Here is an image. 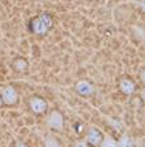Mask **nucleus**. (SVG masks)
Returning <instances> with one entry per match:
<instances>
[{
  "instance_id": "nucleus-2",
  "label": "nucleus",
  "mask_w": 145,
  "mask_h": 147,
  "mask_svg": "<svg viewBox=\"0 0 145 147\" xmlns=\"http://www.w3.org/2000/svg\"><path fill=\"white\" fill-rule=\"evenodd\" d=\"M0 95H1L3 103H5L8 106H13V104L17 103V100H18V94H17L16 89L13 86L3 87L1 91H0Z\"/></svg>"
},
{
  "instance_id": "nucleus-13",
  "label": "nucleus",
  "mask_w": 145,
  "mask_h": 147,
  "mask_svg": "<svg viewBox=\"0 0 145 147\" xmlns=\"http://www.w3.org/2000/svg\"><path fill=\"white\" fill-rule=\"evenodd\" d=\"M16 147H27V146H26V144L23 143V142L18 141V142H17V143H16Z\"/></svg>"
},
{
  "instance_id": "nucleus-10",
  "label": "nucleus",
  "mask_w": 145,
  "mask_h": 147,
  "mask_svg": "<svg viewBox=\"0 0 145 147\" xmlns=\"http://www.w3.org/2000/svg\"><path fill=\"white\" fill-rule=\"evenodd\" d=\"M100 146L101 147H118V142L114 141L113 138H110V137H106V138L100 143Z\"/></svg>"
},
{
  "instance_id": "nucleus-9",
  "label": "nucleus",
  "mask_w": 145,
  "mask_h": 147,
  "mask_svg": "<svg viewBox=\"0 0 145 147\" xmlns=\"http://www.w3.org/2000/svg\"><path fill=\"white\" fill-rule=\"evenodd\" d=\"M118 147H134V142L128 136H122L118 142Z\"/></svg>"
},
{
  "instance_id": "nucleus-11",
  "label": "nucleus",
  "mask_w": 145,
  "mask_h": 147,
  "mask_svg": "<svg viewBox=\"0 0 145 147\" xmlns=\"http://www.w3.org/2000/svg\"><path fill=\"white\" fill-rule=\"evenodd\" d=\"M44 147H61V144L57 139L49 137V138H47L45 142H44Z\"/></svg>"
},
{
  "instance_id": "nucleus-8",
  "label": "nucleus",
  "mask_w": 145,
  "mask_h": 147,
  "mask_svg": "<svg viewBox=\"0 0 145 147\" xmlns=\"http://www.w3.org/2000/svg\"><path fill=\"white\" fill-rule=\"evenodd\" d=\"M12 65H13V69L16 70V72H25L29 67L27 61H26L25 59H16Z\"/></svg>"
},
{
  "instance_id": "nucleus-14",
  "label": "nucleus",
  "mask_w": 145,
  "mask_h": 147,
  "mask_svg": "<svg viewBox=\"0 0 145 147\" xmlns=\"http://www.w3.org/2000/svg\"><path fill=\"white\" fill-rule=\"evenodd\" d=\"M3 106V99H1V95H0V107Z\"/></svg>"
},
{
  "instance_id": "nucleus-3",
  "label": "nucleus",
  "mask_w": 145,
  "mask_h": 147,
  "mask_svg": "<svg viewBox=\"0 0 145 147\" xmlns=\"http://www.w3.org/2000/svg\"><path fill=\"white\" fill-rule=\"evenodd\" d=\"M47 124L53 130H62L63 129V117L58 111H53L47 119Z\"/></svg>"
},
{
  "instance_id": "nucleus-4",
  "label": "nucleus",
  "mask_w": 145,
  "mask_h": 147,
  "mask_svg": "<svg viewBox=\"0 0 145 147\" xmlns=\"http://www.w3.org/2000/svg\"><path fill=\"white\" fill-rule=\"evenodd\" d=\"M30 108L34 113H44L47 111V103L39 96H34L30 99Z\"/></svg>"
},
{
  "instance_id": "nucleus-6",
  "label": "nucleus",
  "mask_w": 145,
  "mask_h": 147,
  "mask_svg": "<svg viewBox=\"0 0 145 147\" xmlns=\"http://www.w3.org/2000/svg\"><path fill=\"white\" fill-rule=\"evenodd\" d=\"M88 143H91L92 146H100V143L102 142V134L100 133L96 128H91L87 131V136H86Z\"/></svg>"
},
{
  "instance_id": "nucleus-12",
  "label": "nucleus",
  "mask_w": 145,
  "mask_h": 147,
  "mask_svg": "<svg viewBox=\"0 0 145 147\" xmlns=\"http://www.w3.org/2000/svg\"><path fill=\"white\" fill-rule=\"evenodd\" d=\"M74 147H88L84 141H78L74 143Z\"/></svg>"
},
{
  "instance_id": "nucleus-7",
  "label": "nucleus",
  "mask_w": 145,
  "mask_h": 147,
  "mask_svg": "<svg viewBox=\"0 0 145 147\" xmlns=\"http://www.w3.org/2000/svg\"><path fill=\"white\" fill-rule=\"evenodd\" d=\"M119 89L123 94L131 95V94H134V91H135V83L132 82L131 80H128V78H124V80L120 81Z\"/></svg>"
},
{
  "instance_id": "nucleus-5",
  "label": "nucleus",
  "mask_w": 145,
  "mask_h": 147,
  "mask_svg": "<svg viewBox=\"0 0 145 147\" xmlns=\"http://www.w3.org/2000/svg\"><path fill=\"white\" fill-rule=\"evenodd\" d=\"M75 90L79 95H83V96H90V95L93 94L95 89H93L92 83L88 82V81H79V82L75 85Z\"/></svg>"
},
{
  "instance_id": "nucleus-1",
  "label": "nucleus",
  "mask_w": 145,
  "mask_h": 147,
  "mask_svg": "<svg viewBox=\"0 0 145 147\" xmlns=\"http://www.w3.org/2000/svg\"><path fill=\"white\" fill-rule=\"evenodd\" d=\"M53 22H52V17L48 13H41L39 17H36L31 22V30L34 34L38 35H45L47 31L52 28Z\"/></svg>"
}]
</instances>
